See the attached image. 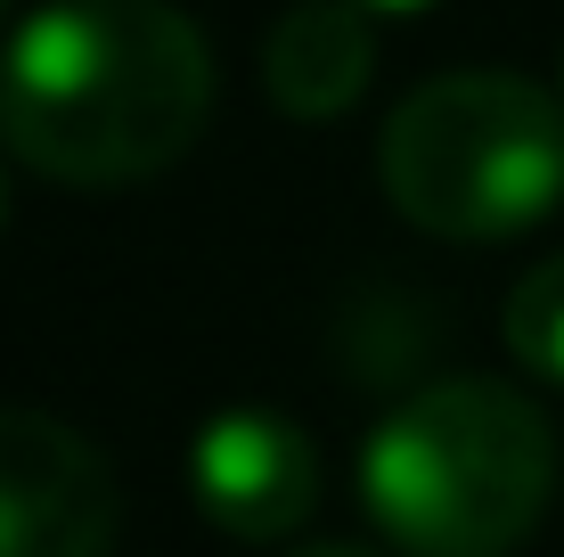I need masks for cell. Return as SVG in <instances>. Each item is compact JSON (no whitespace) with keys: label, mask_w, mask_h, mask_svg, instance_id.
Instances as JSON below:
<instances>
[{"label":"cell","mask_w":564,"mask_h":557,"mask_svg":"<svg viewBox=\"0 0 564 557\" xmlns=\"http://www.w3.org/2000/svg\"><path fill=\"white\" fill-rule=\"evenodd\" d=\"M188 492L229 542H286L319 508V451L279 410H221L188 443Z\"/></svg>","instance_id":"cell-5"},{"label":"cell","mask_w":564,"mask_h":557,"mask_svg":"<svg viewBox=\"0 0 564 557\" xmlns=\"http://www.w3.org/2000/svg\"><path fill=\"white\" fill-rule=\"evenodd\" d=\"M549 492V418L491 377H434L360 443V501L401 557H508L540 533Z\"/></svg>","instance_id":"cell-2"},{"label":"cell","mask_w":564,"mask_h":557,"mask_svg":"<svg viewBox=\"0 0 564 557\" xmlns=\"http://www.w3.org/2000/svg\"><path fill=\"white\" fill-rule=\"evenodd\" d=\"M377 181L425 238H523L564 205V99L499 66L434 74L393 107L377 140Z\"/></svg>","instance_id":"cell-3"},{"label":"cell","mask_w":564,"mask_h":557,"mask_svg":"<svg viewBox=\"0 0 564 557\" xmlns=\"http://www.w3.org/2000/svg\"><path fill=\"white\" fill-rule=\"evenodd\" d=\"M377 74V33L360 0H295L262 42V90L295 124H336Z\"/></svg>","instance_id":"cell-6"},{"label":"cell","mask_w":564,"mask_h":557,"mask_svg":"<svg viewBox=\"0 0 564 557\" xmlns=\"http://www.w3.org/2000/svg\"><path fill=\"white\" fill-rule=\"evenodd\" d=\"M9 9H17V0H0V25H9Z\"/></svg>","instance_id":"cell-12"},{"label":"cell","mask_w":564,"mask_h":557,"mask_svg":"<svg viewBox=\"0 0 564 557\" xmlns=\"http://www.w3.org/2000/svg\"><path fill=\"white\" fill-rule=\"evenodd\" d=\"M0 222H9V172H0Z\"/></svg>","instance_id":"cell-10"},{"label":"cell","mask_w":564,"mask_h":557,"mask_svg":"<svg viewBox=\"0 0 564 557\" xmlns=\"http://www.w3.org/2000/svg\"><path fill=\"white\" fill-rule=\"evenodd\" d=\"M295 557H368V549H352V542H303Z\"/></svg>","instance_id":"cell-9"},{"label":"cell","mask_w":564,"mask_h":557,"mask_svg":"<svg viewBox=\"0 0 564 557\" xmlns=\"http://www.w3.org/2000/svg\"><path fill=\"white\" fill-rule=\"evenodd\" d=\"M368 17H410V9H434V0H360Z\"/></svg>","instance_id":"cell-8"},{"label":"cell","mask_w":564,"mask_h":557,"mask_svg":"<svg viewBox=\"0 0 564 557\" xmlns=\"http://www.w3.org/2000/svg\"><path fill=\"white\" fill-rule=\"evenodd\" d=\"M115 468L50 410H0V557H107Z\"/></svg>","instance_id":"cell-4"},{"label":"cell","mask_w":564,"mask_h":557,"mask_svg":"<svg viewBox=\"0 0 564 557\" xmlns=\"http://www.w3.org/2000/svg\"><path fill=\"white\" fill-rule=\"evenodd\" d=\"M508 353L516 369H532L540 386H564V255L532 263L516 287H508Z\"/></svg>","instance_id":"cell-7"},{"label":"cell","mask_w":564,"mask_h":557,"mask_svg":"<svg viewBox=\"0 0 564 557\" xmlns=\"http://www.w3.org/2000/svg\"><path fill=\"white\" fill-rule=\"evenodd\" d=\"M556 99H564V57H556Z\"/></svg>","instance_id":"cell-11"},{"label":"cell","mask_w":564,"mask_h":557,"mask_svg":"<svg viewBox=\"0 0 564 557\" xmlns=\"http://www.w3.org/2000/svg\"><path fill=\"white\" fill-rule=\"evenodd\" d=\"M213 50L172 0H50L0 50V148L57 189H131L197 148Z\"/></svg>","instance_id":"cell-1"}]
</instances>
